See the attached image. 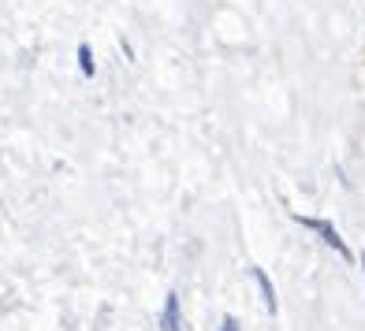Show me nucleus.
Here are the masks:
<instances>
[{
    "instance_id": "1",
    "label": "nucleus",
    "mask_w": 365,
    "mask_h": 331,
    "mask_svg": "<svg viewBox=\"0 0 365 331\" xmlns=\"http://www.w3.org/2000/svg\"><path fill=\"white\" fill-rule=\"evenodd\" d=\"M294 224H302L306 231H317V238L324 242V246H331L343 261H351V250H346V242L339 238V231H336V224H328V220H313V216H294Z\"/></svg>"
},
{
    "instance_id": "2",
    "label": "nucleus",
    "mask_w": 365,
    "mask_h": 331,
    "mask_svg": "<svg viewBox=\"0 0 365 331\" xmlns=\"http://www.w3.org/2000/svg\"><path fill=\"white\" fill-rule=\"evenodd\" d=\"M179 327H182V312H179V294L172 290L160 309V331H179Z\"/></svg>"
},
{
    "instance_id": "3",
    "label": "nucleus",
    "mask_w": 365,
    "mask_h": 331,
    "mask_svg": "<svg viewBox=\"0 0 365 331\" xmlns=\"http://www.w3.org/2000/svg\"><path fill=\"white\" fill-rule=\"evenodd\" d=\"M250 279H254L257 290H261V302H264V309L276 312V290H272V279L264 275V268H250Z\"/></svg>"
},
{
    "instance_id": "4",
    "label": "nucleus",
    "mask_w": 365,
    "mask_h": 331,
    "mask_svg": "<svg viewBox=\"0 0 365 331\" xmlns=\"http://www.w3.org/2000/svg\"><path fill=\"white\" fill-rule=\"evenodd\" d=\"M78 68H82V75L86 78H93V53H90V45H78Z\"/></svg>"
},
{
    "instance_id": "5",
    "label": "nucleus",
    "mask_w": 365,
    "mask_h": 331,
    "mask_svg": "<svg viewBox=\"0 0 365 331\" xmlns=\"http://www.w3.org/2000/svg\"><path fill=\"white\" fill-rule=\"evenodd\" d=\"M220 331H239V320H235V317H224V320H220Z\"/></svg>"
},
{
    "instance_id": "6",
    "label": "nucleus",
    "mask_w": 365,
    "mask_h": 331,
    "mask_svg": "<svg viewBox=\"0 0 365 331\" xmlns=\"http://www.w3.org/2000/svg\"><path fill=\"white\" fill-rule=\"evenodd\" d=\"M358 264H361V275H365V253H361V261H358Z\"/></svg>"
}]
</instances>
